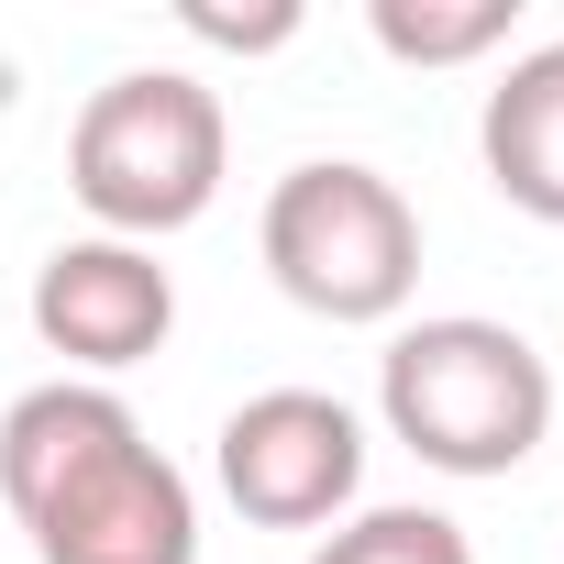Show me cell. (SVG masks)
<instances>
[{"mask_svg":"<svg viewBox=\"0 0 564 564\" xmlns=\"http://www.w3.org/2000/svg\"><path fill=\"white\" fill-rule=\"evenodd\" d=\"M0 498L34 564H199V487L89 377H45L0 410Z\"/></svg>","mask_w":564,"mask_h":564,"instance_id":"obj_1","label":"cell"},{"mask_svg":"<svg viewBox=\"0 0 564 564\" xmlns=\"http://www.w3.org/2000/svg\"><path fill=\"white\" fill-rule=\"evenodd\" d=\"M377 410L388 443H410L432 476H520L553 432V366L531 333L443 311L377 355Z\"/></svg>","mask_w":564,"mask_h":564,"instance_id":"obj_2","label":"cell"},{"mask_svg":"<svg viewBox=\"0 0 564 564\" xmlns=\"http://www.w3.org/2000/svg\"><path fill=\"white\" fill-rule=\"evenodd\" d=\"M232 166V122L210 100V78L188 67H122L89 89L78 133H67V188L111 243H166L221 199Z\"/></svg>","mask_w":564,"mask_h":564,"instance_id":"obj_3","label":"cell"},{"mask_svg":"<svg viewBox=\"0 0 564 564\" xmlns=\"http://www.w3.org/2000/svg\"><path fill=\"white\" fill-rule=\"evenodd\" d=\"M254 243H265V276H276V289H289L311 322H344V333L399 322L410 289H421V210L399 199V177H377V166H355V155L289 166V177L265 188Z\"/></svg>","mask_w":564,"mask_h":564,"instance_id":"obj_4","label":"cell"},{"mask_svg":"<svg viewBox=\"0 0 564 564\" xmlns=\"http://www.w3.org/2000/svg\"><path fill=\"white\" fill-rule=\"evenodd\" d=\"M210 476L254 531H333L355 520V487H366V421L322 388H254L221 421Z\"/></svg>","mask_w":564,"mask_h":564,"instance_id":"obj_5","label":"cell"},{"mask_svg":"<svg viewBox=\"0 0 564 564\" xmlns=\"http://www.w3.org/2000/svg\"><path fill=\"white\" fill-rule=\"evenodd\" d=\"M177 333V276L155 265V243H111V232H78L34 265V344L67 355L89 388L166 355Z\"/></svg>","mask_w":564,"mask_h":564,"instance_id":"obj_6","label":"cell"},{"mask_svg":"<svg viewBox=\"0 0 564 564\" xmlns=\"http://www.w3.org/2000/svg\"><path fill=\"white\" fill-rule=\"evenodd\" d=\"M476 155H487V188L509 210H531V221L564 232V45L509 56V78L476 111Z\"/></svg>","mask_w":564,"mask_h":564,"instance_id":"obj_7","label":"cell"},{"mask_svg":"<svg viewBox=\"0 0 564 564\" xmlns=\"http://www.w3.org/2000/svg\"><path fill=\"white\" fill-rule=\"evenodd\" d=\"M520 23V0H366V34L399 67H476Z\"/></svg>","mask_w":564,"mask_h":564,"instance_id":"obj_8","label":"cell"},{"mask_svg":"<svg viewBox=\"0 0 564 564\" xmlns=\"http://www.w3.org/2000/svg\"><path fill=\"white\" fill-rule=\"evenodd\" d=\"M311 564H476V542L443 509H355V520L322 531Z\"/></svg>","mask_w":564,"mask_h":564,"instance_id":"obj_9","label":"cell"},{"mask_svg":"<svg viewBox=\"0 0 564 564\" xmlns=\"http://www.w3.org/2000/svg\"><path fill=\"white\" fill-rule=\"evenodd\" d=\"M199 45H243V56H265V45H289L300 34V12H289V0H276V12H210V0H188V12H177Z\"/></svg>","mask_w":564,"mask_h":564,"instance_id":"obj_10","label":"cell"}]
</instances>
